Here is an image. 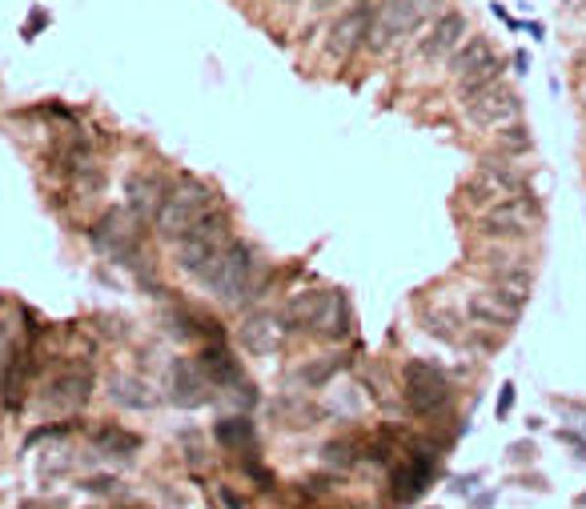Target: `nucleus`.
Returning <instances> with one entry per match:
<instances>
[{"mask_svg": "<svg viewBox=\"0 0 586 509\" xmlns=\"http://www.w3.org/2000/svg\"><path fill=\"white\" fill-rule=\"evenodd\" d=\"M326 462L330 465H353L358 462V450L346 445V441H333V445H326Z\"/></svg>", "mask_w": 586, "mask_h": 509, "instance_id": "nucleus-32", "label": "nucleus"}, {"mask_svg": "<svg viewBox=\"0 0 586 509\" xmlns=\"http://www.w3.org/2000/svg\"><path fill=\"white\" fill-rule=\"evenodd\" d=\"M221 502H225L229 509H246V502H241V497H237L234 490H221Z\"/></svg>", "mask_w": 586, "mask_h": 509, "instance_id": "nucleus-36", "label": "nucleus"}, {"mask_svg": "<svg viewBox=\"0 0 586 509\" xmlns=\"http://www.w3.org/2000/svg\"><path fill=\"white\" fill-rule=\"evenodd\" d=\"M214 209H217V192L209 189L205 181L177 177L173 185H169V192H165V205H161L153 225H157V233L165 241H181L201 217H205V213H214Z\"/></svg>", "mask_w": 586, "mask_h": 509, "instance_id": "nucleus-2", "label": "nucleus"}, {"mask_svg": "<svg viewBox=\"0 0 586 509\" xmlns=\"http://www.w3.org/2000/svg\"><path fill=\"white\" fill-rule=\"evenodd\" d=\"M93 450L105 457H133L141 450V437L129 430H117V425H100L93 433Z\"/></svg>", "mask_w": 586, "mask_h": 509, "instance_id": "nucleus-25", "label": "nucleus"}, {"mask_svg": "<svg viewBox=\"0 0 586 509\" xmlns=\"http://www.w3.org/2000/svg\"><path fill=\"white\" fill-rule=\"evenodd\" d=\"M470 36V20L462 13H442L434 25L413 40V57L426 60V65H446V60L466 45Z\"/></svg>", "mask_w": 586, "mask_h": 509, "instance_id": "nucleus-9", "label": "nucleus"}, {"mask_svg": "<svg viewBox=\"0 0 586 509\" xmlns=\"http://www.w3.org/2000/svg\"><path fill=\"white\" fill-rule=\"evenodd\" d=\"M214 441L221 445V450H254L257 445V425L249 421L246 413H237V417H221V421H214Z\"/></svg>", "mask_w": 586, "mask_h": 509, "instance_id": "nucleus-20", "label": "nucleus"}, {"mask_svg": "<svg viewBox=\"0 0 586 509\" xmlns=\"http://www.w3.org/2000/svg\"><path fill=\"white\" fill-rule=\"evenodd\" d=\"M434 457L438 453H418L413 450L410 462L393 465L390 470V497L393 502H413V497L426 490L430 477H434Z\"/></svg>", "mask_w": 586, "mask_h": 509, "instance_id": "nucleus-16", "label": "nucleus"}, {"mask_svg": "<svg viewBox=\"0 0 586 509\" xmlns=\"http://www.w3.org/2000/svg\"><path fill=\"white\" fill-rule=\"evenodd\" d=\"M490 57H494V48H490L487 36H466V45H462L458 53L446 60V68H450V77L458 80V77H466L470 68H478L482 60H490Z\"/></svg>", "mask_w": 586, "mask_h": 509, "instance_id": "nucleus-26", "label": "nucleus"}, {"mask_svg": "<svg viewBox=\"0 0 586 509\" xmlns=\"http://www.w3.org/2000/svg\"><path fill=\"white\" fill-rule=\"evenodd\" d=\"M402 390H406V401L413 413L434 417L450 405V381L438 365L430 361H410L406 373H402Z\"/></svg>", "mask_w": 586, "mask_h": 509, "instance_id": "nucleus-7", "label": "nucleus"}, {"mask_svg": "<svg viewBox=\"0 0 586 509\" xmlns=\"http://www.w3.org/2000/svg\"><path fill=\"white\" fill-rule=\"evenodd\" d=\"M281 5H301V0H281Z\"/></svg>", "mask_w": 586, "mask_h": 509, "instance_id": "nucleus-38", "label": "nucleus"}, {"mask_svg": "<svg viewBox=\"0 0 586 509\" xmlns=\"http://www.w3.org/2000/svg\"><path fill=\"white\" fill-rule=\"evenodd\" d=\"M370 20H373V5H350L346 13L330 25L326 33V53L330 60H350L353 53L366 48V36H370Z\"/></svg>", "mask_w": 586, "mask_h": 509, "instance_id": "nucleus-11", "label": "nucleus"}, {"mask_svg": "<svg viewBox=\"0 0 586 509\" xmlns=\"http://www.w3.org/2000/svg\"><path fill=\"white\" fill-rule=\"evenodd\" d=\"M89 241H93V249L100 257H109L113 265H125V269H141L149 257L145 249H141V221L133 213H105V217L97 221L93 229H89Z\"/></svg>", "mask_w": 586, "mask_h": 509, "instance_id": "nucleus-3", "label": "nucleus"}, {"mask_svg": "<svg viewBox=\"0 0 586 509\" xmlns=\"http://www.w3.org/2000/svg\"><path fill=\"white\" fill-rule=\"evenodd\" d=\"M490 289L502 293L510 305H527L534 289V269H507V273H490Z\"/></svg>", "mask_w": 586, "mask_h": 509, "instance_id": "nucleus-23", "label": "nucleus"}, {"mask_svg": "<svg viewBox=\"0 0 586 509\" xmlns=\"http://www.w3.org/2000/svg\"><path fill=\"white\" fill-rule=\"evenodd\" d=\"M93 397V373L73 365V369H60L53 381L45 385V393H40V401L48 405V410H60V413H77L80 405Z\"/></svg>", "mask_w": 586, "mask_h": 509, "instance_id": "nucleus-14", "label": "nucleus"}, {"mask_svg": "<svg viewBox=\"0 0 586 509\" xmlns=\"http://www.w3.org/2000/svg\"><path fill=\"white\" fill-rule=\"evenodd\" d=\"M109 397H113L117 405H125V410H153L149 385L129 378V373H113V378H109Z\"/></svg>", "mask_w": 586, "mask_h": 509, "instance_id": "nucleus-22", "label": "nucleus"}, {"mask_svg": "<svg viewBox=\"0 0 586 509\" xmlns=\"http://www.w3.org/2000/svg\"><path fill=\"white\" fill-rule=\"evenodd\" d=\"M229 241H234V237H229V213L225 209L205 213V217H201L197 225L177 241V265L197 277V273L205 269V265L214 261L217 253L229 245Z\"/></svg>", "mask_w": 586, "mask_h": 509, "instance_id": "nucleus-4", "label": "nucleus"}, {"mask_svg": "<svg viewBox=\"0 0 586 509\" xmlns=\"http://www.w3.org/2000/svg\"><path fill=\"white\" fill-rule=\"evenodd\" d=\"M522 105H518V93L507 85H494V88H482V93H474L462 100V117H466L470 129H502L510 125V120H518Z\"/></svg>", "mask_w": 586, "mask_h": 509, "instance_id": "nucleus-8", "label": "nucleus"}, {"mask_svg": "<svg viewBox=\"0 0 586 509\" xmlns=\"http://www.w3.org/2000/svg\"><path fill=\"white\" fill-rule=\"evenodd\" d=\"M246 473L254 477V482L261 485V490H274V473H269V470H261V465H254V462H246Z\"/></svg>", "mask_w": 586, "mask_h": 509, "instance_id": "nucleus-33", "label": "nucleus"}, {"mask_svg": "<svg viewBox=\"0 0 586 509\" xmlns=\"http://www.w3.org/2000/svg\"><path fill=\"white\" fill-rule=\"evenodd\" d=\"M518 192H530V185H527V172L514 165V157H507V161H487V165H482V169L470 177L466 205L482 213V209L498 205V201H507V197H518Z\"/></svg>", "mask_w": 586, "mask_h": 509, "instance_id": "nucleus-6", "label": "nucleus"}, {"mask_svg": "<svg viewBox=\"0 0 586 509\" xmlns=\"http://www.w3.org/2000/svg\"><path fill=\"white\" fill-rule=\"evenodd\" d=\"M534 229H539V201L530 192L507 197L478 213V233L490 241H518V237H530Z\"/></svg>", "mask_w": 586, "mask_h": 509, "instance_id": "nucleus-5", "label": "nucleus"}, {"mask_svg": "<svg viewBox=\"0 0 586 509\" xmlns=\"http://www.w3.org/2000/svg\"><path fill=\"white\" fill-rule=\"evenodd\" d=\"M40 25H45V13H37L33 20H28V36H33V33H37V28H40Z\"/></svg>", "mask_w": 586, "mask_h": 509, "instance_id": "nucleus-37", "label": "nucleus"}, {"mask_svg": "<svg viewBox=\"0 0 586 509\" xmlns=\"http://www.w3.org/2000/svg\"><path fill=\"white\" fill-rule=\"evenodd\" d=\"M321 301H326V289H306V293H293L289 305L281 309L289 329H313V317H318Z\"/></svg>", "mask_w": 586, "mask_h": 509, "instance_id": "nucleus-24", "label": "nucleus"}, {"mask_svg": "<svg viewBox=\"0 0 586 509\" xmlns=\"http://www.w3.org/2000/svg\"><path fill=\"white\" fill-rule=\"evenodd\" d=\"M286 333H289L286 317L254 313V317H246V325H241V345H246L249 353H277L281 341H286Z\"/></svg>", "mask_w": 586, "mask_h": 509, "instance_id": "nucleus-18", "label": "nucleus"}, {"mask_svg": "<svg viewBox=\"0 0 586 509\" xmlns=\"http://www.w3.org/2000/svg\"><path fill=\"white\" fill-rule=\"evenodd\" d=\"M466 317H470V329H478V333L490 329L494 338H502V333L518 321V305H510L494 289H478L466 297Z\"/></svg>", "mask_w": 586, "mask_h": 509, "instance_id": "nucleus-12", "label": "nucleus"}, {"mask_svg": "<svg viewBox=\"0 0 586 509\" xmlns=\"http://www.w3.org/2000/svg\"><path fill=\"white\" fill-rule=\"evenodd\" d=\"M510 405H514V385L507 381V385H502V393H498V417H507Z\"/></svg>", "mask_w": 586, "mask_h": 509, "instance_id": "nucleus-34", "label": "nucleus"}, {"mask_svg": "<svg viewBox=\"0 0 586 509\" xmlns=\"http://www.w3.org/2000/svg\"><path fill=\"white\" fill-rule=\"evenodd\" d=\"M502 77H507V60H502V57H490V60H482L478 68H470L466 77H458L454 85H458V97L466 100V97H474V93H482V88L502 85Z\"/></svg>", "mask_w": 586, "mask_h": 509, "instance_id": "nucleus-21", "label": "nucleus"}, {"mask_svg": "<svg viewBox=\"0 0 586 509\" xmlns=\"http://www.w3.org/2000/svg\"><path fill=\"white\" fill-rule=\"evenodd\" d=\"M73 430H77V421H60V425H37V430L25 437V450H33L37 441H48V437H68Z\"/></svg>", "mask_w": 586, "mask_h": 509, "instance_id": "nucleus-31", "label": "nucleus"}, {"mask_svg": "<svg viewBox=\"0 0 586 509\" xmlns=\"http://www.w3.org/2000/svg\"><path fill=\"white\" fill-rule=\"evenodd\" d=\"M214 390V381L205 378V369H201V361H189V358H177L169 365V401L181 405V410H197V405H205L209 393Z\"/></svg>", "mask_w": 586, "mask_h": 509, "instance_id": "nucleus-13", "label": "nucleus"}, {"mask_svg": "<svg viewBox=\"0 0 586 509\" xmlns=\"http://www.w3.org/2000/svg\"><path fill=\"white\" fill-rule=\"evenodd\" d=\"M20 349H25V345L16 341V329H13L8 321H0V373H5L8 365L16 361V353H20Z\"/></svg>", "mask_w": 586, "mask_h": 509, "instance_id": "nucleus-30", "label": "nucleus"}, {"mask_svg": "<svg viewBox=\"0 0 586 509\" xmlns=\"http://www.w3.org/2000/svg\"><path fill=\"white\" fill-rule=\"evenodd\" d=\"M350 301L341 297V293H333L326 289V301H321V309H318V317H313V329L309 333H318V338H330V341H341V338H350Z\"/></svg>", "mask_w": 586, "mask_h": 509, "instance_id": "nucleus-19", "label": "nucleus"}, {"mask_svg": "<svg viewBox=\"0 0 586 509\" xmlns=\"http://www.w3.org/2000/svg\"><path fill=\"white\" fill-rule=\"evenodd\" d=\"M410 0H378L370 20V36H366V53L386 57L390 48H398L402 40H410Z\"/></svg>", "mask_w": 586, "mask_h": 509, "instance_id": "nucleus-10", "label": "nucleus"}, {"mask_svg": "<svg viewBox=\"0 0 586 509\" xmlns=\"http://www.w3.org/2000/svg\"><path fill=\"white\" fill-rule=\"evenodd\" d=\"M442 13H446V0H410V28H413V36H410V45L418 40L426 28L438 20Z\"/></svg>", "mask_w": 586, "mask_h": 509, "instance_id": "nucleus-28", "label": "nucleus"}, {"mask_svg": "<svg viewBox=\"0 0 586 509\" xmlns=\"http://www.w3.org/2000/svg\"><path fill=\"white\" fill-rule=\"evenodd\" d=\"M117 482H109V477H89L85 485H80V490H89V493H105V490H113Z\"/></svg>", "mask_w": 586, "mask_h": 509, "instance_id": "nucleus-35", "label": "nucleus"}, {"mask_svg": "<svg viewBox=\"0 0 586 509\" xmlns=\"http://www.w3.org/2000/svg\"><path fill=\"white\" fill-rule=\"evenodd\" d=\"M422 325H426V333H434V338H442V341L462 338V325L450 309H422Z\"/></svg>", "mask_w": 586, "mask_h": 509, "instance_id": "nucleus-29", "label": "nucleus"}, {"mask_svg": "<svg viewBox=\"0 0 586 509\" xmlns=\"http://www.w3.org/2000/svg\"><path fill=\"white\" fill-rule=\"evenodd\" d=\"M165 192L169 185L157 177V172H133L125 181V197H129V213L145 225V221H157L161 205H165Z\"/></svg>", "mask_w": 586, "mask_h": 509, "instance_id": "nucleus-15", "label": "nucleus"}, {"mask_svg": "<svg viewBox=\"0 0 586 509\" xmlns=\"http://www.w3.org/2000/svg\"><path fill=\"white\" fill-rule=\"evenodd\" d=\"M494 145H498L502 157H527V152L534 149V137H530V129L522 125V120H510V125L498 129Z\"/></svg>", "mask_w": 586, "mask_h": 509, "instance_id": "nucleus-27", "label": "nucleus"}, {"mask_svg": "<svg viewBox=\"0 0 586 509\" xmlns=\"http://www.w3.org/2000/svg\"><path fill=\"white\" fill-rule=\"evenodd\" d=\"M579 505H586V493H582V497H579Z\"/></svg>", "mask_w": 586, "mask_h": 509, "instance_id": "nucleus-39", "label": "nucleus"}, {"mask_svg": "<svg viewBox=\"0 0 586 509\" xmlns=\"http://www.w3.org/2000/svg\"><path fill=\"white\" fill-rule=\"evenodd\" d=\"M197 281H201V289H209L225 305L254 301L261 293V285H266L257 253H254V245H246V241H229V245L197 273Z\"/></svg>", "mask_w": 586, "mask_h": 509, "instance_id": "nucleus-1", "label": "nucleus"}, {"mask_svg": "<svg viewBox=\"0 0 586 509\" xmlns=\"http://www.w3.org/2000/svg\"><path fill=\"white\" fill-rule=\"evenodd\" d=\"M201 369H205V378L214 381V390H246V373H241L237 358L225 349V341H205V349H201Z\"/></svg>", "mask_w": 586, "mask_h": 509, "instance_id": "nucleus-17", "label": "nucleus"}]
</instances>
